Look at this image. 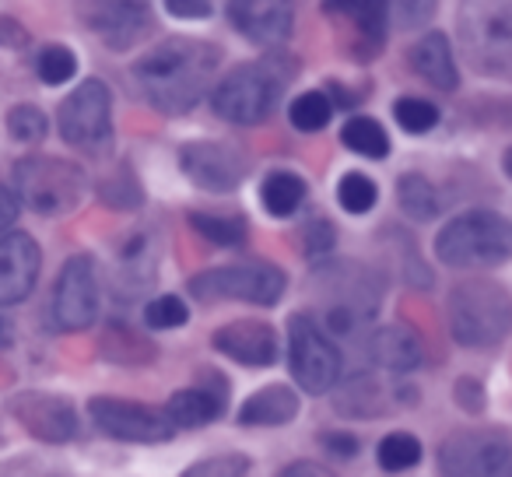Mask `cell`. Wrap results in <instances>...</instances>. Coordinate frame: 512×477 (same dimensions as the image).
Returning a JSON list of instances; mask_svg holds the SVG:
<instances>
[{"label":"cell","mask_w":512,"mask_h":477,"mask_svg":"<svg viewBox=\"0 0 512 477\" xmlns=\"http://www.w3.org/2000/svg\"><path fill=\"white\" fill-rule=\"evenodd\" d=\"M260 200L274 218H292L306 200V183L295 172H271L260 186Z\"/></svg>","instance_id":"484cf974"},{"label":"cell","mask_w":512,"mask_h":477,"mask_svg":"<svg viewBox=\"0 0 512 477\" xmlns=\"http://www.w3.org/2000/svg\"><path fill=\"white\" fill-rule=\"evenodd\" d=\"M509 474H512V470H509Z\"/></svg>","instance_id":"681fc988"},{"label":"cell","mask_w":512,"mask_h":477,"mask_svg":"<svg viewBox=\"0 0 512 477\" xmlns=\"http://www.w3.org/2000/svg\"><path fill=\"white\" fill-rule=\"evenodd\" d=\"M99 197L106 200L109 207H116V211H134V207H141L144 193H141V186H137L134 172L123 169L120 176H113V179H106V183H102Z\"/></svg>","instance_id":"8d00e7d4"},{"label":"cell","mask_w":512,"mask_h":477,"mask_svg":"<svg viewBox=\"0 0 512 477\" xmlns=\"http://www.w3.org/2000/svg\"><path fill=\"white\" fill-rule=\"evenodd\" d=\"M36 74H39V81H43V85H50V88L67 85V81L78 74V57H74V50H67V46L53 43V46H46V50L39 53Z\"/></svg>","instance_id":"1f68e13d"},{"label":"cell","mask_w":512,"mask_h":477,"mask_svg":"<svg viewBox=\"0 0 512 477\" xmlns=\"http://www.w3.org/2000/svg\"><path fill=\"white\" fill-rule=\"evenodd\" d=\"M334 243H337V232L327 218H313L302 228V250H306V257H313V260L327 257V253L334 250Z\"/></svg>","instance_id":"74e56055"},{"label":"cell","mask_w":512,"mask_h":477,"mask_svg":"<svg viewBox=\"0 0 512 477\" xmlns=\"http://www.w3.org/2000/svg\"><path fill=\"white\" fill-rule=\"evenodd\" d=\"M11 179H15L22 207L43 214V218L78 211L88 193V176L81 172V165L53 155H25L22 162H15Z\"/></svg>","instance_id":"8992f818"},{"label":"cell","mask_w":512,"mask_h":477,"mask_svg":"<svg viewBox=\"0 0 512 477\" xmlns=\"http://www.w3.org/2000/svg\"><path fill=\"white\" fill-rule=\"evenodd\" d=\"M341 141H344V148H351L362 158L390 155V137H386V130L379 127L376 120H369V116H351L341 130Z\"/></svg>","instance_id":"83f0119b"},{"label":"cell","mask_w":512,"mask_h":477,"mask_svg":"<svg viewBox=\"0 0 512 477\" xmlns=\"http://www.w3.org/2000/svg\"><path fill=\"white\" fill-rule=\"evenodd\" d=\"M57 130L71 148L106 155L113 144V92L106 81L88 78L60 102Z\"/></svg>","instance_id":"ba28073f"},{"label":"cell","mask_w":512,"mask_h":477,"mask_svg":"<svg viewBox=\"0 0 512 477\" xmlns=\"http://www.w3.org/2000/svg\"><path fill=\"white\" fill-rule=\"evenodd\" d=\"M330 18L348 22L365 43V57L383 50L386 25H390V0H327Z\"/></svg>","instance_id":"7402d4cb"},{"label":"cell","mask_w":512,"mask_h":477,"mask_svg":"<svg viewBox=\"0 0 512 477\" xmlns=\"http://www.w3.org/2000/svg\"><path fill=\"white\" fill-rule=\"evenodd\" d=\"M288 369L306 393H327L341 383V351L309 313L288 320Z\"/></svg>","instance_id":"30bf717a"},{"label":"cell","mask_w":512,"mask_h":477,"mask_svg":"<svg viewBox=\"0 0 512 477\" xmlns=\"http://www.w3.org/2000/svg\"><path fill=\"white\" fill-rule=\"evenodd\" d=\"M88 414H92L95 428L109 439L120 442H141V446H151V442H169L176 435L172 421L165 418V411H151V407L137 404V400H116V397H95L88 404Z\"/></svg>","instance_id":"4fadbf2b"},{"label":"cell","mask_w":512,"mask_h":477,"mask_svg":"<svg viewBox=\"0 0 512 477\" xmlns=\"http://www.w3.org/2000/svg\"><path fill=\"white\" fill-rule=\"evenodd\" d=\"M179 169L197 190L207 193H235L246 183L249 155L225 141H190L179 148Z\"/></svg>","instance_id":"7c38bea8"},{"label":"cell","mask_w":512,"mask_h":477,"mask_svg":"<svg viewBox=\"0 0 512 477\" xmlns=\"http://www.w3.org/2000/svg\"><path fill=\"white\" fill-rule=\"evenodd\" d=\"M411 67L428 81V85L442 88V92H453V88L460 85L453 50H449V39L442 36V32H428V36H421L418 43H414Z\"/></svg>","instance_id":"cb8c5ba5"},{"label":"cell","mask_w":512,"mask_h":477,"mask_svg":"<svg viewBox=\"0 0 512 477\" xmlns=\"http://www.w3.org/2000/svg\"><path fill=\"white\" fill-rule=\"evenodd\" d=\"M214 348L225 358L249 369H264V365L278 362V334H274L271 323L260 320H242V323H228L214 334Z\"/></svg>","instance_id":"ffe728a7"},{"label":"cell","mask_w":512,"mask_h":477,"mask_svg":"<svg viewBox=\"0 0 512 477\" xmlns=\"http://www.w3.org/2000/svg\"><path fill=\"white\" fill-rule=\"evenodd\" d=\"M365 355L383 372H414L421 365V341L411 327L390 323V327H379L365 341Z\"/></svg>","instance_id":"44dd1931"},{"label":"cell","mask_w":512,"mask_h":477,"mask_svg":"<svg viewBox=\"0 0 512 477\" xmlns=\"http://www.w3.org/2000/svg\"><path fill=\"white\" fill-rule=\"evenodd\" d=\"M509 460H512V439L502 428H491V432H456L439 446L442 474L484 477L505 470Z\"/></svg>","instance_id":"9a60e30c"},{"label":"cell","mask_w":512,"mask_h":477,"mask_svg":"<svg viewBox=\"0 0 512 477\" xmlns=\"http://www.w3.org/2000/svg\"><path fill=\"white\" fill-rule=\"evenodd\" d=\"M288 78H295V64L264 60V64H242L211 92V109L228 123H264L274 113Z\"/></svg>","instance_id":"5b68a950"},{"label":"cell","mask_w":512,"mask_h":477,"mask_svg":"<svg viewBox=\"0 0 512 477\" xmlns=\"http://www.w3.org/2000/svg\"><path fill=\"white\" fill-rule=\"evenodd\" d=\"M169 15L186 18V22H200V18L211 15V0H165Z\"/></svg>","instance_id":"7bdbcfd3"},{"label":"cell","mask_w":512,"mask_h":477,"mask_svg":"<svg viewBox=\"0 0 512 477\" xmlns=\"http://www.w3.org/2000/svg\"><path fill=\"white\" fill-rule=\"evenodd\" d=\"M29 29H25L18 18H11V15H0V46L4 50H25L29 46Z\"/></svg>","instance_id":"b9f144b4"},{"label":"cell","mask_w":512,"mask_h":477,"mask_svg":"<svg viewBox=\"0 0 512 477\" xmlns=\"http://www.w3.org/2000/svg\"><path fill=\"white\" fill-rule=\"evenodd\" d=\"M453 397H456V404H460L467 414H481V407H484V386L477 383L474 376H463L460 383H456Z\"/></svg>","instance_id":"60d3db41"},{"label":"cell","mask_w":512,"mask_h":477,"mask_svg":"<svg viewBox=\"0 0 512 477\" xmlns=\"http://www.w3.org/2000/svg\"><path fill=\"white\" fill-rule=\"evenodd\" d=\"M43 250L29 232L0 235V306H22L36 292Z\"/></svg>","instance_id":"e0dca14e"},{"label":"cell","mask_w":512,"mask_h":477,"mask_svg":"<svg viewBox=\"0 0 512 477\" xmlns=\"http://www.w3.org/2000/svg\"><path fill=\"white\" fill-rule=\"evenodd\" d=\"M281 474H285V477H302V474H309V477H330L334 470H330L327 463H292V467H285Z\"/></svg>","instance_id":"bcb514c9"},{"label":"cell","mask_w":512,"mask_h":477,"mask_svg":"<svg viewBox=\"0 0 512 477\" xmlns=\"http://www.w3.org/2000/svg\"><path fill=\"white\" fill-rule=\"evenodd\" d=\"M397 204L411 221H432L439 214V197H435L432 183L418 172L397 179Z\"/></svg>","instance_id":"4316f807"},{"label":"cell","mask_w":512,"mask_h":477,"mask_svg":"<svg viewBox=\"0 0 512 477\" xmlns=\"http://www.w3.org/2000/svg\"><path fill=\"white\" fill-rule=\"evenodd\" d=\"M435 8H439V0H397V8H393V18L404 32H414L421 25L432 22Z\"/></svg>","instance_id":"ab89813d"},{"label":"cell","mask_w":512,"mask_h":477,"mask_svg":"<svg viewBox=\"0 0 512 477\" xmlns=\"http://www.w3.org/2000/svg\"><path fill=\"white\" fill-rule=\"evenodd\" d=\"M379 190L376 183H372L365 172H344L341 183H337V200H341V207L348 214H365L372 211V204H376Z\"/></svg>","instance_id":"836d02e7"},{"label":"cell","mask_w":512,"mask_h":477,"mask_svg":"<svg viewBox=\"0 0 512 477\" xmlns=\"http://www.w3.org/2000/svg\"><path fill=\"white\" fill-rule=\"evenodd\" d=\"M8 341H11V334H8V327H4V320H0V348H8Z\"/></svg>","instance_id":"c3c4849f"},{"label":"cell","mask_w":512,"mask_h":477,"mask_svg":"<svg viewBox=\"0 0 512 477\" xmlns=\"http://www.w3.org/2000/svg\"><path fill=\"white\" fill-rule=\"evenodd\" d=\"M323 446H327L330 456H337V460H348V456L358 453V439L348 432H327L323 435Z\"/></svg>","instance_id":"f6af8a7d"},{"label":"cell","mask_w":512,"mask_h":477,"mask_svg":"<svg viewBox=\"0 0 512 477\" xmlns=\"http://www.w3.org/2000/svg\"><path fill=\"white\" fill-rule=\"evenodd\" d=\"M288 288V278L274 264H228L204 271L190 281L197 302H249V306H278Z\"/></svg>","instance_id":"9c48e42d"},{"label":"cell","mask_w":512,"mask_h":477,"mask_svg":"<svg viewBox=\"0 0 512 477\" xmlns=\"http://www.w3.org/2000/svg\"><path fill=\"white\" fill-rule=\"evenodd\" d=\"M218 64H221L218 46L200 43V39L190 36H176L151 46L137 60L134 81L151 106L169 116H179V113H190L204 99Z\"/></svg>","instance_id":"6da1fadb"},{"label":"cell","mask_w":512,"mask_h":477,"mask_svg":"<svg viewBox=\"0 0 512 477\" xmlns=\"http://www.w3.org/2000/svg\"><path fill=\"white\" fill-rule=\"evenodd\" d=\"M186 320H190V309H186V302L179 295H158V299H151L144 306V323L151 330H176Z\"/></svg>","instance_id":"e575fe53"},{"label":"cell","mask_w":512,"mask_h":477,"mask_svg":"<svg viewBox=\"0 0 512 477\" xmlns=\"http://www.w3.org/2000/svg\"><path fill=\"white\" fill-rule=\"evenodd\" d=\"M435 253L449 267H498L512 257V221L495 211H467L442 228Z\"/></svg>","instance_id":"52a82bcc"},{"label":"cell","mask_w":512,"mask_h":477,"mask_svg":"<svg viewBox=\"0 0 512 477\" xmlns=\"http://www.w3.org/2000/svg\"><path fill=\"white\" fill-rule=\"evenodd\" d=\"M292 127L302 130V134H316L330 123L334 116V102L327 99L323 92H302L299 99L292 102Z\"/></svg>","instance_id":"4dcf8cb0"},{"label":"cell","mask_w":512,"mask_h":477,"mask_svg":"<svg viewBox=\"0 0 512 477\" xmlns=\"http://www.w3.org/2000/svg\"><path fill=\"white\" fill-rule=\"evenodd\" d=\"M393 116H397L404 134H428V130L439 123V109L425 99H400L397 106H393Z\"/></svg>","instance_id":"d590c367"},{"label":"cell","mask_w":512,"mask_h":477,"mask_svg":"<svg viewBox=\"0 0 512 477\" xmlns=\"http://www.w3.org/2000/svg\"><path fill=\"white\" fill-rule=\"evenodd\" d=\"M18 214H22V200H18V193L11 190V186H0V235L11 232V225L18 221Z\"/></svg>","instance_id":"ee69618b"},{"label":"cell","mask_w":512,"mask_h":477,"mask_svg":"<svg viewBox=\"0 0 512 477\" xmlns=\"http://www.w3.org/2000/svg\"><path fill=\"white\" fill-rule=\"evenodd\" d=\"M228 386L221 379V372H200L197 386H186V390L172 393L169 404H165V418L172 421V428H200L207 421H214L225 411Z\"/></svg>","instance_id":"d6986e66"},{"label":"cell","mask_w":512,"mask_h":477,"mask_svg":"<svg viewBox=\"0 0 512 477\" xmlns=\"http://www.w3.org/2000/svg\"><path fill=\"white\" fill-rule=\"evenodd\" d=\"M78 18L109 50H130L155 25L141 0H78Z\"/></svg>","instance_id":"2e32d148"},{"label":"cell","mask_w":512,"mask_h":477,"mask_svg":"<svg viewBox=\"0 0 512 477\" xmlns=\"http://www.w3.org/2000/svg\"><path fill=\"white\" fill-rule=\"evenodd\" d=\"M228 22L256 46H278L292 36V0H225Z\"/></svg>","instance_id":"ac0fdd59"},{"label":"cell","mask_w":512,"mask_h":477,"mask_svg":"<svg viewBox=\"0 0 512 477\" xmlns=\"http://www.w3.org/2000/svg\"><path fill=\"white\" fill-rule=\"evenodd\" d=\"M299 418V393L285 383H274L256 390L246 404L239 407V421L242 425H256V428H271V425H288V421Z\"/></svg>","instance_id":"603a6c76"},{"label":"cell","mask_w":512,"mask_h":477,"mask_svg":"<svg viewBox=\"0 0 512 477\" xmlns=\"http://www.w3.org/2000/svg\"><path fill=\"white\" fill-rule=\"evenodd\" d=\"M386 390L372 372H355L348 376L344 390L337 393V411L341 414H355V418H376L386 411Z\"/></svg>","instance_id":"d4e9b609"},{"label":"cell","mask_w":512,"mask_h":477,"mask_svg":"<svg viewBox=\"0 0 512 477\" xmlns=\"http://www.w3.org/2000/svg\"><path fill=\"white\" fill-rule=\"evenodd\" d=\"M8 137L15 144H25V148H32V144H39L46 134H50V120H46V113L39 106H29V102H22V106H11L8 109Z\"/></svg>","instance_id":"f546056e"},{"label":"cell","mask_w":512,"mask_h":477,"mask_svg":"<svg viewBox=\"0 0 512 477\" xmlns=\"http://www.w3.org/2000/svg\"><path fill=\"white\" fill-rule=\"evenodd\" d=\"M449 334L463 348H495L512 330V299L502 285L470 278L449 292Z\"/></svg>","instance_id":"277c9868"},{"label":"cell","mask_w":512,"mask_h":477,"mask_svg":"<svg viewBox=\"0 0 512 477\" xmlns=\"http://www.w3.org/2000/svg\"><path fill=\"white\" fill-rule=\"evenodd\" d=\"M421 460V442L407 432H390L379 442V467L397 474V470H411Z\"/></svg>","instance_id":"d6a6232c"},{"label":"cell","mask_w":512,"mask_h":477,"mask_svg":"<svg viewBox=\"0 0 512 477\" xmlns=\"http://www.w3.org/2000/svg\"><path fill=\"white\" fill-rule=\"evenodd\" d=\"M309 299L316 306V323L334 337H355L379 313L383 281L372 267L358 260L320 264L309 278Z\"/></svg>","instance_id":"7a4b0ae2"},{"label":"cell","mask_w":512,"mask_h":477,"mask_svg":"<svg viewBox=\"0 0 512 477\" xmlns=\"http://www.w3.org/2000/svg\"><path fill=\"white\" fill-rule=\"evenodd\" d=\"M8 414L39 442L64 446L78 439V411L67 397L46 390H25L8 400Z\"/></svg>","instance_id":"5bb4252c"},{"label":"cell","mask_w":512,"mask_h":477,"mask_svg":"<svg viewBox=\"0 0 512 477\" xmlns=\"http://www.w3.org/2000/svg\"><path fill=\"white\" fill-rule=\"evenodd\" d=\"M249 460L242 453L232 456H211V460H200L186 470V477H235V474H246Z\"/></svg>","instance_id":"f35d334b"},{"label":"cell","mask_w":512,"mask_h":477,"mask_svg":"<svg viewBox=\"0 0 512 477\" xmlns=\"http://www.w3.org/2000/svg\"><path fill=\"white\" fill-rule=\"evenodd\" d=\"M99 274H95V260L88 253L71 257L57 274L53 285L50 313L57 330L64 334H81L99 320Z\"/></svg>","instance_id":"8fae6325"},{"label":"cell","mask_w":512,"mask_h":477,"mask_svg":"<svg viewBox=\"0 0 512 477\" xmlns=\"http://www.w3.org/2000/svg\"><path fill=\"white\" fill-rule=\"evenodd\" d=\"M456 29L477 74L512 81V0H460Z\"/></svg>","instance_id":"3957f363"},{"label":"cell","mask_w":512,"mask_h":477,"mask_svg":"<svg viewBox=\"0 0 512 477\" xmlns=\"http://www.w3.org/2000/svg\"><path fill=\"white\" fill-rule=\"evenodd\" d=\"M502 169H505V176H509V179H512V148H509V151H505V158H502Z\"/></svg>","instance_id":"7dc6e473"},{"label":"cell","mask_w":512,"mask_h":477,"mask_svg":"<svg viewBox=\"0 0 512 477\" xmlns=\"http://www.w3.org/2000/svg\"><path fill=\"white\" fill-rule=\"evenodd\" d=\"M190 225L204 235L207 243L214 246H242L249 235V225L242 214H204V211H193L190 214Z\"/></svg>","instance_id":"f1b7e54d"}]
</instances>
